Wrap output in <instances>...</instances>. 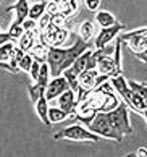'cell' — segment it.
I'll return each instance as SVG.
<instances>
[{"label":"cell","instance_id":"6da1fadb","mask_svg":"<svg viewBox=\"0 0 147 157\" xmlns=\"http://www.w3.org/2000/svg\"><path fill=\"white\" fill-rule=\"evenodd\" d=\"M92 47V42H87L78 34L76 42L68 49L63 47H50L49 54H47V63L50 65V73L52 78L54 76H60L66 68L73 67V63L76 62V59L84 54L87 49Z\"/></svg>","mask_w":147,"mask_h":157},{"label":"cell","instance_id":"7a4b0ae2","mask_svg":"<svg viewBox=\"0 0 147 157\" xmlns=\"http://www.w3.org/2000/svg\"><path fill=\"white\" fill-rule=\"evenodd\" d=\"M54 139H71V141H92V143H99L102 141V136L96 135L94 131H91L89 128H86L84 123H76V125H70L68 128H63L62 131H58L54 135Z\"/></svg>","mask_w":147,"mask_h":157},{"label":"cell","instance_id":"3957f363","mask_svg":"<svg viewBox=\"0 0 147 157\" xmlns=\"http://www.w3.org/2000/svg\"><path fill=\"white\" fill-rule=\"evenodd\" d=\"M128 107H129L128 104H126L125 101H121L118 107L108 112L111 126L115 128V131L120 135L121 139L125 138L126 135H131V133H133L131 123H129V112H128Z\"/></svg>","mask_w":147,"mask_h":157},{"label":"cell","instance_id":"277c9868","mask_svg":"<svg viewBox=\"0 0 147 157\" xmlns=\"http://www.w3.org/2000/svg\"><path fill=\"white\" fill-rule=\"evenodd\" d=\"M91 131H94L96 135L102 136V138H107V139H115L116 143H121L123 139L120 138V135L115 131V128L111 126V121H110V117H108V112H99L96 115L89 125H87Z\"/></svg>","mask_w":147,"mask_h":157},{"label":"cell","instance_id":"5b68a950","mask_svg":"<svg viewBox=\"0 0 147 157\" xmlns=\"http://www.w3.org/2000/svg\"><path fill=\"white\" fill-rule=\"evenodd\" d=\"M99 73L97 70H84L83 73L78 75L79 78V91H78V105L84 99L89 96V92L92 89H96L97 86V78H99Z\"/></svg>","mask_w":147,"mask_h":157},{"label":"cell","instance_id":"8992f818","mask_svg":"<svg viewBox=\"0 0 147 157\" xmlns=\"http://www.w3.org/2000/svg\"><path fill=\"white\" fill-rule=\"evenodd\" d=\"M125 25L120 21H116L113 26H107V28H100V31L97 33L96 39H94V45L96 49H104L111 42L113 39H116L121 34V31H125Z\"/></svg>","mask_w":147,"mask_h":157},{"label":"cell","instance_id":"52a82bcc","mask_svg":"<svg viewBox=\"0 0 147 157\" xmlns=\"http://www.w3.org/2000/svg\"><path fill=\"white\" fill-rule=\"evenodd\" d=\"M54 105L62 107L65 112H68L70 118H74L76 112H78V92H74L71 88L66 89L62 96H58V99L52 101Z\"/></svg>","mask_w":147,"mask_h":157},{"label":"cell","instance_id":"ba28073f","mask_svg":"<svg viewBox=\"0 0 147 157\" xmlns=\"http://www.w3.org/2000/svg\"><path fill=\"white\" fill-rule=\"evenodd\" d=\"M66 89H70V83H68L66 76L62 73L60 76H54L50 79V83L45 89V97L52 102L55 99H58V96H62Z\"/></svg>","mask_w":147,"mask_h":157},{"label":"cell","instance_id":"9c48e42d","mask_svg":"<svg viewBox=\"0 0 147 157\" xmlns=\"http://www.w3.org/2000/svg\"><path fill=\"white\" fill-rule=\"evenodd\" d=\"M110 83L113 84L116 94H118L123 101L129 105V104H131V97H133V89H131V86H129V81L123 76V73L116 75V76H111Z\"/></svg>","mask_w":147,"mask_h":157},{"label":"cell","instance_id":"30bf717a","mask_svg":"<svg viewBox=\"0 0 147 157\" xmlns=\"http://www.w3.org/2000/svg\"><path fill=\"white\" fill-rule=\"evenodd\" d=\"M29 10H31V7H29V0H16L15 5H11V7H8L5 11H13L15 16H16V23H24V20L29 18Z\"/></svg>","mask_w":147,"mask_h":157},{"label":"cell","instance_id":"8fae6325","mask_svg":"<svg viewBox=\"0 0 147 157\" xmlns=\"http://www.w3.org/2000/svg\"><path fill=\"white\" fill-rule=\"evenodd\" d=\"M49 102H50L49 99H47L45 96H42L36 104H34V109H36L37 117L40 118V121H42L45 126H50L52 125V121L49 118V110H50V104Z\"/></svg>","mask_w":147,"mask_h":157},{"label":"cell","instance_id":"7c38bea8","mask_svg":"<svg viewBox=\"0 0 147 157\" xmlns=\"http://www.w3.org/2000/svg\"><path fill=\"white\" fill-rule=\"evenodd\" d=\"M78 34L81 37H83L84 40H87V42H92V39H96V23L91 21V20H86L79 25V31Z\"/></svg>","mask_w":147,"mask_h":157},{"label":"cell","instance_id":"4fadbf2b","mask_svg":"<svg viewBox=\"0 0 147 157\" xmlns=\"http://www.w3.org/2000/svg\"><path fill=\"white\" fill-rule=\"evenodd\" d=\"M94 21H96L100 28H107V26H113L116 23V18H115V15H111L107 10H97Z\"/></svg>","mask_w":147,"mask_h":157},{"label":"cell","instance_id":"5bb4252c","mask_svg":"<svg viewBox=\"0 0 147 157\" xmlns=\"http://www.w3.org/2000/svg\"><path fill=\"white\" fill-rule=\"evenodd\" d=\"M16 45H18V40H8V42L0 44V63H5V62L11 60Z\"/></svg>","mask_w":147,"mask_h":157},{"label":"cell","instance_id":"9a60e30c","mask_svg":"<svg viewBox=\"0 0 147 157\" xmlns=\"http://www.w3.org/2000/svg\"><path fill=\"white\" fill-rule=\"evenodd\" d=\"M123 45H126V47L133 52V54H136V52H141L147 49V34L145 36H138V37H131L129 40L126 42H123Z\"/></svg>","mask_w":147,"mask_h":157},{"label":"cell","instance_id":"2e32d148","mask_svg":"<svg viewBox=\"0 0 147 157\" xmlns=\"http://www.w3.org/2000/svg\"><path fill=\"white\" fill-rule=\"evenodd\" d=\"M47 2L49 0H37L34 5H31V10H29V18L39 21L42 16L47 13Z\"/></svg>","mask_w":147,"mask_h":157},{"label":"cell","instance_id":"e0dca14e","mask_svg":"<svg viewBox=\"0 0 147 157\" xmlns=\"http://www.w3.org/2000/svg\"><path fill=\"white\" fill-rule=\"evenodd\" d=\"M129 107H131L134 112L144 115V112L147 110V102H145V99L141 96L139 92L133 91V97H131V104H129Z\"/></svg>","mask_w":147,"mask_h":157},{"label":"cell","instance_id":"ac0fdd59","mask_svg":"<svg viewBox=\"0 0 147 157\" xmlns=\"http://www.w3.org/2000/svg\"><path fill=\"white\" fill-rule=\"evenodd\" d=\"M91 54H92V49H87L84 54H81L78 59H76V62L73 63V70L76 73H83L84 70H87V63H89V59H91Z\"/></svg>","mask_w":147,"mask_h":157},{"label":"cell","instance_id":"d6986e66","mask_svg":"<svg viewBox=\"0 0 147 157\" xmlns=\"http://www.w3.org/2000/svg\"><path fill=\"white\" fill-rule=\"evenodd\" d=\"M49 118H50L52 123H60V121L70 118V115H68V112H65L62 107H58V105H50Z\"/></svg>","mask_w":147,"mask_h":157},{"label":"cell","instance_id":"ffe728a7","mask_svg":"<svg viewBox=\"0 0 147 157\" xmlns=\"http://www.w3.org/2000/svg\"><path fill=\"white\" fill-rule=\"evenodd\" d=\"M29 54H31V55L34 57V60H37V62H47L49 47H45L42 42H37V44L31 49V52H29Z\"/></svg>","mask_w":147,"mask_h":157},{"label":"cell","instance_id":"44dd1931","mask_svg":"<svg viewBox=\"0 0 147 157\" xmlns=\"http://www.w3.org/2000/svg\"><path fill=\"white\" fill-rule=\"evenodd\" d=\"M63 75L66 76V79H68V83H70V88H71L74 92H78L79 91V78H78V73L74 71V70L70 67V68H66L63 71Z\"/></svg>","mask_w":147,"mask_h":157},{"label":"cell","instance_id":"7402d4cb","mask_svg":"<svg viewBox=\"0 0 147 157\" xmlns=\"http://www.w3.org/2000/svg\"><path fill=\"white\" fill-rule=\"evenodd\" d=\"M147 34V26L145 28H138V29H131V31H126V33H123L120 34L118 40H121V42H126V40H129L131 37H138V36H145Z\"/></svg>","mask_w":147,"mask_h":157},{"label":"cell","instance_id":"603a6c76","mask_svg":"<svg viewBox=\"0 0 147 157\" xmlns=\"http://www.w3.org/2000/svg\"><path fill=\"white\" fill-rule=\"evenodd\" d=\"M42 96H45V88L39 86L37 83H31V84H29V97H31V101L34 104H36Z\"/></svg>","mask_w":147,"mask_h":157},{"label":"cell","instance_id":"cb8c5ba5","mask_svg":"<svg viewBox=\"0 0 147 157\" xmlns=\"http://www.w3.org/2000/svg\"><path fill=\"white\" fill-rule=\"evenodd\" d=\"M70 29L68 28H60V29L57 31V34H55V47H62V45L68 40V37H70Z\"/></svg>","mask_w":147,"mask_h":157},{"label":"cell","instance_id":"d4e9b609","mask_svg":"<svg viewBox=\"0 0 147 157\" xmlns=\"http://www.w3.org/2000/svg\"><path fill=\"white\" fill-rule=\"evenodd\" d=\"M32 63H34V57L29 54V52H26V54L23 55V59L20 60V70H21V71H24V73H29V71H31Z\"/></svg>","mask_w":147,"mask_h":157},{"label":"cell","instance_id":"484cf974","mask_svg":"<svg viewBox=\"0 0 147 157\" xmlns=\"http://www.w3.org/2000/svg\"><path fill=\"white\" fill-rule=\"evenodd\" d=\"M60 13L65 15L66 18H71L73 15H76L78 11H76L73 7H71V3H70V0H66V2H62L60 3Z\"/></svg>","mask_w":147,"mask_h":157},{"label":"cell","instance_id":"4316f807","mask_svg":"<svg viewBox=\"0 0 147 157\" xmlns=\"http://www.w3.org/2000/svg\"><path fill=\"white\" fill-rule=\"evenodd\" d=\"M50 23H54V25H55V26H58V28H66L68 18H66L65 15H62L60 11H58V13L52 15V20H50Z\"/></svg>","mask_w":147,"mask_h":157},{"label":"cell","instance_id":"83f0119b","mask_svg":"<svg viewBox=\"0 0 147 157\" xmlns=\"http://www.w3.org/2000/svg\"><path fill=\"white\" fill-rule=\"evenodd\" d=\"M40 67H42V62H37V60H34L32 67H31V71H29V76H31L32 83H36V81H37V78H39Z\"/></svg>","mask_w":147,"mask_h":157},{"label":"cell","instance_id":"f1b7e54d","mask_svg":"<svg viewBox=\"0 0 147 157\" xmlns=\"http://www.w3.org/2000/svg\"><path fill=\"white\" fill-rule=\"evenodd\" d=\"M50 20H52V15H49V13H45L42 18H40L39 21H37V29L42 33V31H45V28L50 25Z\"/></svg>","mask_w":147,"mask_h":157},{"label":"cell","instance_id":"f546056e","mask_svg":"<svg viewBox=\"0 0 147 157\" xmlns=\"http://www.w3.org/2000/svg\"><path fill=\"white\" fill-rule=\"evenodd\" d=\"M58 11H60V3L55 2V0H49V2H47V13L55 15Z\"/></svg>","mask_w":147,"mask_h":157},{"label":"cell","instance_id":"4dcf8cb0","mask_svg":"<svg viewBox=\"0 0 147 157\" xmlns=\"http://www.w3.org/2000/svg\"><path fill=\"white\" fill-rule=\"evenodd\" d=\"M84 5L89 11H97L100 7V0H84Z\"/></svg>","mask_w":147,"mask_h":157},{"label":"cell","instance_id":"1f68e13d","mask_svg":"<svg viewBox=\"0 0 147 157\" xmlns=\"http://www.w3.org/2000/svg\"><path fill=\"white\" fill-rule=\"evenodd\" d=\"M23 28H24V31H32V29L37 28V21L28 18V20H24V23H23Z\"/></svg>","mask_w":147,"mask_h":157},{"label":"cell","instance_id":"d6a6232c","mask_svg":"<svg viewBox=\"0 0 147 157\" xmlns=\"http://www.w3.org/2000/svg\"><path fill=\"white\" fill-rule=\"evenodd\" d=\"M138 57V59L141 60V62H144V63H147V49H144V50H141V52H136L134 54Z\"/></svg>","mask_w":147,"mask_h":157},{"label":"cell","instance_id":"836d02e7","mask_svg":"<svg viewBox=\"0 0 147 157\" xmlns=\"http://www.w3.org/2000/svg\"><path fill=\"white\" fill-rule=\"evenodd\" d=\"M134 155H138V157H147V149L145 147H139L138 152L134 154Z\"/></svg>","mask_w":147,"mask_h":157},{"label":"cell","instance_id":"e575fe53","mask_svg":"<svg viewBox=\"0 0 147 157\" xmlns=\"http://www.w3.org/2000/svg\"><path fill=\"white\" fill-rule=\"evenodd\" d=\"M142 117H144V120H145V123H147V112H144V115H142Z\"/></svg>","mask_w":147,"mask_h":157},{"label":"cell","instance_id":"d590c367","mask_svg":"<svg viewBox=\"0 0 147 157\" xmlns=\"http://www.w3.org/2000/svg\"><path fill=\"white\" fill-rule=\"evenodd\" d=\"M55 2H58V3H62V2H66V0H55Z\"/></svg>","mask_w":147,"mask_h":157}]
</instances>
